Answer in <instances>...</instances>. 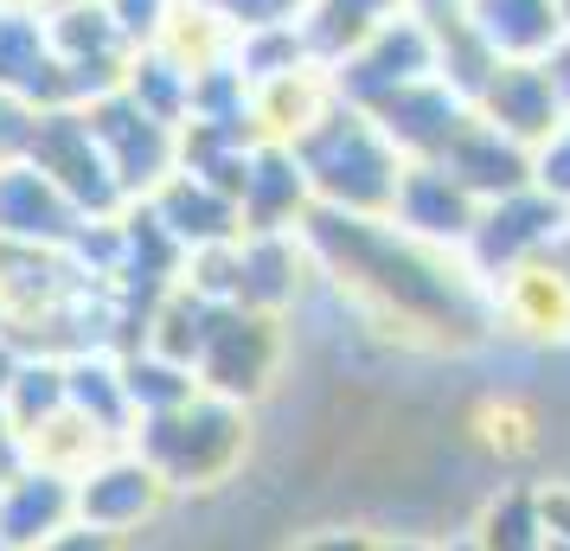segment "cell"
<instances>
[{"mask_svg":"<svg viewBox=\"0 0 570 551\" xmlns=\"http://www.w3.org/2000/svg\"><path fill=\"white\" fill-rule=\"evenodd\" d=\"M302 237H308V257L334 276V289L397 341L474 346L488 327H500L481 269L449 244H423L391 218H353L327 206L302 218Z\"/></svg>","mask_w":570,"mask_h":551,"instance_id":"6da1fadb","label":"cell"},{"mask_svg":"<svg viewBox=\"0 0 570 551\" xmlns=\"http://www.w3.org/2000/svg\"><path fill=\"white\" fill-rule=\"evenodd\" d=\"M295 160H302V174H308L314 206L353 211V218H391L397 180H404V167H411V160L397 155V141H391L360 104H346V97L327 109V122H314V129L295 141Z\"/></svg>","mask_w":570,"mask_h":551,"instance_id":"7a4b0ae2","label":"cell"},{"mask_svg":"<svg viewBox=\"0 0 570 551\" xmlns=\"http://www.w3.org/2000/svg\"><path fill=\"white\" fill-rule=\"evenodd\" d=\"M250 443V423L244 404L232 397L193 392L186 404L160 411V417L135 423V455L167 481V488H212L237 469V455Z\"/></svg>","mask_w":570,"mask_h":551,"instance_id":"3957f363","label":"cell"},{"mask_svg":"<svg viewBox=\"0 0 570 551\" xmlns=\"http://www.w3.org/2000/svg\"><path fill=\"white\" fill-rule=\"evenodd\" d=\"M276 366H283V321L263 315V308H244V302H218L206 341L193 353L199 392L250 404V397L276 378Z\"/></svg>","mask_w":570,"mask_h":551,"instance_id":"277c9868","label":"cell"},{"mask_svg":"<svg viewBox=\"0 0 570 551\" xmlns=\"http://www.w3.org/2000/svg\"><path fill=\"white\" fill-rule=\"evenodd\" d=\"M83 116H90V135H97V148H104L109 174H116L122 193H129V206L148 199L167 174H180V129H167L160 116H148L129 90L90 97Z\"/></svg>","mask_w":570,"mask_h":551,"instance_id":"5b68a950","label":"cell"},{"mask_svg":"<svg viewBox=\"0 0 570 551\" xmlns=\"http://www.w3.org/2000/svg\"><path fill=\"white\" fill-rule=\"evenodd\" d=\"M558 232H570L564 199H551L539 186H519L507 199H488V206H481V218H474V232H468V244H462V257L481 269V283L493 289L507 269L544 257V250L558 244Z\"/></svg>","mask_w":570,"mask_h":551,"instance_id":"8992f818","label":"cell"},{"mask_svg":"<svg viewBox=\"0 0 570 551\" xmlns=\"http://www.w3.org/2000/svg\"><path fill=\"white\" fill-rule=\"evenodd\" d=\"M474 116L539 155L570 109L558 104V90L544 78V58H493V71L474 83Z\"/></svg>","mask_w":570,"mask_h":551,"instance_id":"52a82bcc","label":"cell"},{"mask_svg":"<svg viewBox=\"0 0 570 551\" xmlns=\"http://www.w3.org/2000/svg\"><path fill=\"white\" fill-rule=\"evenodd\" d=\"M83 225H90V218L65 199V186H58L52 174H39L32 160H7V167H0V244H46V250H65Z\"/></svg>","mask_w":570,"mask_h":551,"instance_id":"ba28073f","label":"cell"},{"mask_svg":"<svg viewBox=\"0 0 570 551\" xmlns=\"http://www.w3.org/2000/svg\"><path fill=\"white\" fill-rule=\"evenodd\" d=\"M474 218H481V199H474L442 160H411V167H404L391 225H404V232L423 237V244H449V250H462L468 232H474Z\"/></svg>","mask_w":570,"mask_h":551,"instance_id":"9c48e42d","label":"cell"},{"mask_svg":"<svg viewBox=\"0 0 570 551\" xmlns=\"http://www.w3.org/2000/svg\"><path fill=\"white\" fill-rule=\"evenodd\" d=\"M71 520H78V481L46 469H13L0 481V545L7 551H39Z\"/></svg>","mask_w":570,"mask_h":551,"instance_id":"30bf717a","label":"cell"},{"mask_svg":"<svg viewBox=\"0 0 570 551\" xmlns=\"http://www.w3.org/2000/svg\"><path fill=\"white\" fill-rule=\"evenodd\" d=\"M160 500H167V481H160L141 455H104L97 469L78 481V520L104 525V532H129L155 513Z\"/></svg>","mask_w":570,"mask_h":551,"instance_id":"8fae6325","label":"cell"},{"mask_svg":"<svg viewBox=\"0 0 570 551\" xmlns=\"http://www.w3.org/2000/svg\"><path fill=\"white\" fill-rule=\"evenodd\" d=\"M442 167H449L481 206H488V199H507L519 186H532V148H519L513 135H500L493 122H481V116H468L462 135L442 148Z\"/></svg>","mask_w":570,"mask_h":551,"instance_id":"7c38bea8","label":"cell"},{"mask_svg":"<svg viewBox=\"0 0 570 551\" xmlns=\"http://www.w3.org/2000/svg\"><path fill=\"white\" fill-rule=\"evenodd\" d=\"M411 0H308V20H302V46L308 58H321L334 71L340 58H353L372 32L397 20Z\"/></svg>","mask_w":570,"mask_h":551,"instance_id":"4fadbf2b","label":"cell"},{"mask_svg":"<svg viewBox=\"0 0 570 551\" xmlns=\"http://www.w3.org/2000/svg\"><path fill=\"white\" fill-rule=\"evenodd\" d=\"M212 7L237 27V39L244 32H302V20H308V0H212Z\"/></svg>","mask_w":570,"mask_h":551,"instance_id":"5bb4252c","label":"cell"},{"mask_svg":"<svg viewBox=\"0 0 570 551\" xmlns=\"http://www.w3.org/2000/svg\"><path fill=\"white\" fill-rule=\"evenodd\" d=\"M532 186L570 206V116L551 129V141H544L539 155H532Z\"/></svg>","mask_w":570,"mask_h":551,"instance_id":"9a60e30c","label":"cell"},{"mask_svg":"<svg viewBox=\"0 0 570 551\" xmlns=\"http://www.w3.org/2000/svg\"><path fill=\"white\" fill-rule=\"evenodd\" d=\"M32 122H39V109L0 90V167H7V160H27V148H32Z\"/></svg>","mask_w":570,"mask_h":551,"instance_id":"2e32d148","label":"cell"},{"mask_svg":"<svg viewBox=\"0 0 570 551\" xmlns=\"http://www.w3.org/2000/svg\"><path fill=\"white\" fill-rule=\"evenodd\" d=\"M539 532L544 551H570V488H539Z\"/></svg>","mask_w":570,"mask_h":551,"instance_id":"e0dca14e","label":"cell"},{"mask_svg":"<svg viewBox=\"0 0 570 551\" xmlns=\"http://www.w3.org/2000/svg\"><path fill=\"white\" fill-rule=\"evenodd\" d=\"M39 551H116V532H104V525H90V520H71L65 532H52Z\"/></svg>","mask_w":570,"mask_h":551,"instance_id":"ac0fdd59","label":"cell"},{"mask_svg":"<svg viewBox=\"0 0 570 551\" xmlns=\"http://www.w3.org/2000/svg\"><path fill=\"white\" fill-rule=\"evenodd\" d=\"M295 551H379V539H365V532H321V539H308Z\"/></svg>","mask_w":570,"mask_h":551,"instance_id":"d6986e66","label":"cell"},{"mask_svg":"<svg viewBox=\"0 0 570 551\" xmlns=\"http://www.w3.org/2000/svg\"><path fill=\"white\" fill-rule=\"evenodd\" d=\"M551 7H558V32L570 39V0H551Z\"/></svg>","mask_w":570,"mask_h":551,"instance_id":"ffe728a7","label":"cell"},{"mask_svg":"<svg viewBox=\"0 0 570 551\" xmlns=\"http://www.w3.org/2000/svg\"><path fill=\"white\" fill-rule=\"evenodd\" d=\"M379 551H430V545H411V539H397V545H391V539H379Z\"/></svg>","mask_w":570,"mask_h":551,"instance_id":"44dd1931","label":"cell"},{"mask_svg":"<svg viewBox=\"0 0 570 551\" xmlns=\"http://www.w3.org/2000/svg\"><path fill=\"white\" fill-rule=\"evenodd\" d=\"M455 551H481V545H455Z\"/></svg>","mask_w":570,"mask_h":551,"instance_id":"7402d4cb","label":"cell"},{"mask_svg":"<svg viewBox=\"0 0 570 551\" xmlns=\"http://www.w3.org/2000/svg\"><path fill=\"white\" fill-rule=\"evenodd\" d=\"M0 551H7V545H0Z\"/></svg>","mask_w":570,"mask_h":551,"instance_id":"603a6c76","label":"cell"}]
</instances>
